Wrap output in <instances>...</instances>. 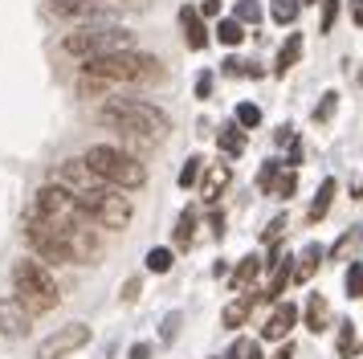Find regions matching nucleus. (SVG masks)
<instances>
[{
  "instance_id": "nucleus-31",
  "label": "nucleus",
  "mask_w": 363,
  "mask_h": 359,
  "mask_svg": "<svg viewBox=\"0 0 363 359\" xmlns=\"http://www.w3.org/2000/svg\"><path fill=\"white\" fill-rule=\"evenodd\" d=\"M220 74H229V78H262V70L241 62V57H225V62H220Z\"/></svg>"
},
{
  "instance_id": "nucleus-20",
  "label": "nucleus",
  "mask_w": 363,
  "mask_h": 359,
  "mask_svg": "<svg viewBox=\"0 0 363 359\" xmlns=\"http://www.w3.org/2000/svg\"><path fill=\"white\" fill-rule=\"evenodd\" d=\"M302 314H306V331H314V335H323V331H327V323H330V306H327V298H323V294H311Z\"/></svg>"
},
{
  "instance_id": "nucleus-29",
  "label": "nucleus",
  "mask_w": 363,
  "mask_h": 359,
  "mask_svg": "<svg viewBox=\"0 0 363 359\" xmlns=\"http://www.w3.org/2000/svg\"><path fill=\"white\" fill-rule=\"evenodd\" d=\"M143 265H147V274H167V270L176 265V253H172V249H147Z\"/></svg>"
},
{
  "instance_id": "nucleus-16",
  "label": "nucleus",
  "mask_w": 363,
  "mask_h": 359,
  "mask_svg": "<svg viewBox=\"0 0 363 359\" xmlns=\"http://www.w3.org/2000/svg\"><path fill=\"white\" fill-rule=\"evenodd\" d=\"M294 261H298V265H294V282H298V286H306V282L314 277V270H318V265L327 261V249H323L318 241H311V245H306V249H302V253H298Z\"/></svg>"
},
{
  "instance_id": "nucleus-14",
  "label": "nucleus",
  "mask_w": 363,
  "mask_h": 359,
  "mask_svg": "<svg viewBox=\"0 0 363 359\" xmlns=\"http://www.w3.org/2000/svg\"><path fill=\"white\" fill-rule=\"evenodd\" d=\"M257 302H262V294H257V290H253V294H249V290H241V294H237V298L229 302V306L220 310V323L229 326V331H237V326H245V319L253 314V306H257Z\"/></svg>"
},
{
  "instance_id": "nucleus-10",
  "label": "nucleus",
  "mask_w": 363,
  "mask_h": 359,
  "mask_svg": "<svg viewBox=\"0 0 363 359\" xmlns=\"http://www.w3.org/2000/svg\"><path fill=\"white\" fill-rule=\"evenodd\" d=\"M90 326L86 323H66V326H57L53 335H45V339L37 343V359H62L69 355V351H78V347H86L90 343Z\"/></svg>"
},
{
  "instance_id": "nucleus-51",
  "label": "nucleus",
  "mask_w": 363,
  "mask_h": 359,
  "mask_svg": "<svg viewBox=\"0 0 363 359\" xmlns=\"http://www.w3.org/2000/svg\"><path fill=\"white\" fill-rule=\"evenodd\" d=\"M298 4H318V0H298Z\"/></svg>"
},
{
  "instance_id": "nucleus-17",
  "label": "nucleus",
  "mask_w": 363,
  "mask_h": 359,
  "mask_svg": "<svg viewBox=\"0 0 363 359\" xmlns=\"http://www.w3.org/2000/svg\"><path fill=\"white\" fill-rule=\"evenodd\" d=\"M257 274H262V258H257V253H249V258H241V261H237V270H233L229 286H233L237 294H241V290H253V282H257Z\"/></svg>"
},
{
  "instance_id": "nucleus-28",
  "label": "nucleus",
  "mask_w": 363,
  "mask_h": 359,
  "mask_svg": "<svg viewBox=\"0 0 363 359\" xmlns=\"http://www.w3.org/2000/svg\"><path fill=\"white\" fill-rule=\"evenodd\" d=\"M298 13H302V4H298V0H269V16H274L278 25H294Z\"/></svg>"
},
{
  "instance_id": "nucleus-6",
  "label": "nucleus",
  "mask_w": 363,
  "mask_h": 359,
  "mask_svg": "<svg viewBox=\"0 0 363 359\" xmlns=\"http://www.w3.org/2000/svg\"><path fill=\"white\" fill-rule=\"evenodd\" d=\"M78 209L90 216V225L99 228H127L131 225V200L123 196V188H111V184H94L86 192H74Z\"/></svg>"
},
{
  "instance_id": "nucleus-22",
  "label": "nucleus",
  "mask_w": 363,
  "mask_h": 359,
  "mask_svg": "<svg viewBox=\"0 0 363 359\" xmlns=\"http://www.w3.org/2000/svg\"><path fill=\"white\" fill-rule=\"evenodd\" d=\"M245 143H249V135L237 123H225V127L216 131V147L225 151V155H241L245 151Z\"/></svg>"
},
{
  "instance_id": "nucleus-36",
  "label": "nucleus",
  "mask_w": 363,
  "mask_h": 359,
  "mask_svg": "<svg viewBox=\"0 0 363 359\" xmlns=\"http://www.w3.org/2000/svg\"><path fill=\"white\" fill-rule=\"evenodd\" d=\"M281 167H286L281 160H265L262 163V172H257V188H262L265 196H269V188H274V180L281 176Z\"/></svg>"
},
{
  "instance_id": "nucleus-33",
  "label": "nucleus",
  "mask_w": 363,
  "mask_h": 359,
  "mask_svg": "<svg viewBox=\"0 0 363 359\" xmlns=\"http://www.w3.org/2000/svg\"><path fill=\"white\" fill-rule=\"evenodd\" d=\"M233 21H241V25H253V29H257V21H262V4H257V0H237Z\"/></svg>"
},
{
  "instance_id": "nucleus-12",
  "label": "nucleus",
  "mask_w": 363,
  "mask_h": 359,
  "mask_svg": "<svg viewBox=\"0 0 363 359\" xmlns=\"http://www.w3.org/2000/svg\"><path fill=\"white\" fill-rule=\"evenodd\" d=\"M53 184H62V188H69V192H86V188H94V184H102L90 167L82 163V155L78 160H66L57 163V172H53Z\"/></svg>"
},
{
  "instance_id": "nucleus-49",
  "label": "nucleus",
  "mask_w": 363,
  "mask_h": 359,
  "mask_svg": "<svg viewBox=\"0 0 363 359\" xmlns=\"http://www.w3.org/2000/svg\"><path fill=\"white\" fill-rule=\"evenodd\" d=\"M274 139H278V143H290V139H294V127H278V135H274Z\"/></svg>"
},
{
  "instance_id": "nucleus-25",
  "label": "nucleus",
  "mask_w": 363,
  "mask_h": 359,
  "mask_svg": "<svg viewBox=\"0 0 363 359\" xmlns=\"http://www.w3.org/2000/svg\"><path fill=\"white\" fill-rule=\"evenodd\" d=\"M176 249H192V241H196V212L192 209H184L180 212V221H176Z\"/></svg>"
},
{
  "instance_id": "nucleus-46",
  "label": "nucleus",
  "mask_w": 363,
  "mask_h": 359,
  "mask_svg": "<svg viewBox=\"0 0 363 359\" xmlns=\"http://www.w3.org/2000/svg\"><path fill=\"white\" fill-rule=\"evenodd\" d=\"M196 13H200V16H216V13H220V0H204Z\"/></svg>"
},
{
  "instance_id": "nucleus-24",
  "label": "nucleus",
  "mask_w": 363,
  "mask_h": 359,
  "mask_svg": "<svg viewBox=\"0 0 363 359\" xmlns=\"http://www.w3.org/2000/svg\"><path fill=\"white\" fill-rule=\"evenodd\" d=\"M359 245H363V228L355 225V228H347L343 237H339V241L330 245V249H327V258H330V261H347L351 253H355V249H359Z\"/></svg>"
},
{
  "instance_id": "nucleus-26",
  "label": "nucleus",
  "mask_w": 363,
  "mask_h": 359,
  "mask_svg": "<svg viewBox=\"0 0 363 359\" xmlns=\"http://www.w3.org/2000/svg\"><path fill=\"white\" fill-rule=\"evenodd\" d=\"M335 351H339V359H355L363 351L359 347V335H355V323H351V319H347V323H339V347H335Z\"/></svg>"
},
{
  "instance_id": "nucleus-47",
  "label": "nucleus",
  "mask_w": 363,
  "mask_h": 359,
  "mask_svg": "<svg viewBox=\"0 0 363 359\" xmlns=\"http://www.w3.org/2000/svg\"><path fill=\"white\" fill-rule=\"evenodd\" d=\"M290 355H294V343H290V339H281V347L274 351V359H290Z\"/></svg>"
},
{
  "instance_id": "nucleus-44",
  "label": "nucleus",
  "mask_w": 363,
  "mask_h": 359,
  "mask_svg": "<svg viewBox=\"0 0 363 359\" xmlns=\"http://www.w3.org/2000/svg\"><path fill=\"white\" fill-rule=\"evenodd\" d=\"M155 355V347H151V343H135L131 351H127V359H151Z\"/></svg>"
},
{
  "instance_id": "nucleus-42",
  "label": "nucleus",
  "mask_w": 363,
  "mask_h": 359,
  "mask_svg": "<svg viewBox=\"0 0 363 359\" xmlns=\"http://www.w3.org/2000/svg\"><path fill=\"white\" fill-rule=\"evenodd\" d=\"M139 290H143V282H139V277H127V282H123V290H118V298H123V302H135Z\"/></svg>"
},
{
  "instance_id": "nucleus-18",
  "label": "nucleus",
  "mask_w": 363,
  "mask_h": 359,
  "mask_svg": "<svg viewBox=\"0 0 363 359\" xmlns=\"http://www.w3.org/2000/svg\"><path fill=\"white\" fill-rule=\"evenodd\" d=\"M290 282H294V258H286L278 270L269 274V286H265L262 302H281V294H286V286H290Z\"/></svg>"
},
{
  "instance_id": "nucleus-35",
  "label": "nucleus",
  "mask_w": 363,
  "mask_h": 359,
  "mask_svg": "<svg viewBox=\"0 0 363 359\" xmlns=\"http://www.w3.org/2000/svg\"><path fill=\"white\" fill-rule=\"evenodd\" d=\"M225 359H262V347H257V339H233V347H229V355Z\"/></svg>"
},
{
  "instance_id": "nucleus-2",
  "label": "nucleus",
  "mask_w": 363,
  "mask_h": 359,
  "mask_svg": "<svg viewBox=\"0 0 363 359\" xmlns=\"http://www.w3.org/2000/svg\"><path fill=\"white\" fill-rule=\"evenodd\" d=\"M82 74L106 78L115 86H160L167 78L164 62L155 53H143V49H118V53L90 57V62H82Z\"/></svg>"
},
{
  "instance_id": "nucleus-30",
  "label": "nucleus",
  "mask_w": 363,
  "mask_h": 359,
  "mask_svg": "<svg viewBox=\"0 0 363 359\" xmlns=\"http://www.w3.org/2000/svg\"><path fill=\"white\" fill-rule=\"evenodd\" d=\"M216 41H220V45H241V41H245V25H241V21H220V25H216Z\"/></svg>"
},
{
  "instance_id": "nucleus-38",
  "label": "nucleus",
  "mask_w": 363,
  "mask_h": 359,
  "mask_svg": "<svg viewBox=\"0 0 363 359\" xmlns=\"http://www.w3.org/2000/svg\"><path fill=\"white\" fill-rule=\"evenodd\" d=\"M335 111H339V90H327V94H323V102L314 106V123H330V118H335Z\"/></svg>"
},
{
  "instance_id": "nucleus-34",
  "label": "nucleus",
  "mask_w": 363,
  "mask_h": 359,
  "mask_svg": "<svg viewBox=\"0 0 363 359\" xmlns=\"http://www.w3.org/2000/svg\"><path fill=\"white\" fill-rule=\"evenodd\" d=\"M343 286H347V298H363V261H351L347 265Z\"/></svg>"
},
{
  "instance_id": "nucleus-5",
  "label": "nucleus",
  "mask_w": 363,
  "mask_h": 359,
  "mask_svg": "<svg viewBox=\"0 0 363 359\" xmlns=\"http://www.w3.org/2000/svg\"><path fill=\"white\" fill-rule=\"evenodd\" d=\"M62 49L78 62L102 57V53H118V49H135V33L118 29V25H78L74 33L62 37Z\"/></svg>"
},
{
  "instance_id": "nucleus-19",
  "label": "nucleus",
  "mask_w": 363,
  "mask_h": 359,
  "mask_svg": "<svg viewBox=\"0 0 363 359\" xmlns=\"http://www.w3.org/2000/svg\"><path fill=\"white\" fill-rule=\"evenodd\" d=\"M335 192H339V180H323V188H318V196L311 200V209H306V225H318L323 216L330 212V200H335Z\"/></svg>"
},
{
  "instance_id": "nucleus-37",
  "label": "nucleus",
  "mask_w": 363,
  "mask_h": 359,
  "mask_svg": "<svg viewBox=\"0 0 363 359\" xmlns=\"http://www.w3.org/2000/svg\"><path fill=\"white\" fill-rule=\"evenodd\" d=\"M294 192H298V172H281L274 180V188H269V196H278V200H290Z\"/></svg>"
},
{
  "instance_id": "nucleus-7",
  "label": "nucleus",
  "mask_w": 363,
  "mask_h": 359,
  "mask_svg": "<svg viewBox=\"0 0 363 359\" xmlns=\"http://www.w3.org/2000/svg\"><path fill=\"white\" fill-rule=\"evenodd\" d=\"M25 241L33 245V253L45 265H74V258H69V225H53V221H45V216H25Z\"/></svg>"
},
{
  "instance_id": "nucleus-39",
  "label": "nucleus",
  "mask_w": 363,
  "mask_h": 359,
  "mask_svg": "<svg viewBox=\"0 0 363 359\" xmlns=\"http://www.w3.org/2000/svg\"><path fill=\"white\" fill-rule=\"evenodd\" d=\"M286 228H290V216H286V212H278V216H274V221L265 225L262 241H265V245H278V241H281V233H286Z\"/></svg>"
},
{
  "instance_id": "nucleus-32",
  "label": "nucleus",
  "mask_w": 363,
  "mask_h": 359,
  "mask_svg": "<svg viewBox=\"0 0 363 359\" xmlns=\"http://www.w3.org/2000/svg\"><path fill=\"white\" fill-rule=\"evenodd\" d=\"M233 123H237L241 131L262 127V106H253V102H241V106H237V114H233Z\"/></svg>"
},
{
  "instance_id": "nucleus-43",
  "label": "nucleus",
  "mask_w": 363,
  "mask_h": 359,
  "mask_svg": "<svg viewBox=\"0 0 363 359\" xmlns=\"http://www.w3.org/2000/svg\"><path fill=\"white\" fill-rule=\"evenodd\" d=\"M196 98H213V70H204L196 78Z\"/></svg>"
},
{
  "instance_id": "nucleus-40",
  "label": "nucleus",
  "mask_w": 363,
  "mask_h": 359,
  "mask_svg": "<svg viewBox=\"0 0 363 359\" xmlns=\"http://www.w3.org/2000/svg\"><path fill=\"white\" fill-rule=\"evenodd\" d=\"M335 16H339V0H323V21H318V33L335 29Z\"/></svg>"
},
{
  "instance_id": "nucleus-50",
  "label": "nucleus",
  "mask_w": 363,
  "mask_h": 359,
  "mask_svg": "<svg viewBox=\"0 0 363 359\" xmlns=\"http://www.w3.org/2000/svg\"><path fill=\"white\" fill-rule=\"evenodd\" d=\"M355 200H363V184H359V188H355Z\"/></svg>"
},
{
  "instance_id": "nucleus-21",
  "label": "nucleus",
  "mask_w": 363,
  "mask_h": 359,
  "mask_svg": "<svg viewBox=\"0 0 363 359\" xmlns=\"http://www.w3.org/2000/svg\"><path fill=\"white\" fill-rule=\"evenodd\" d=\"M298 62H302V33H290V37H286V45L278 49V65H274V74L286 78Z\"/></svg>"
},
{
  "instance_id": "nucleus-27",
  "label": "nucleus",
  "mask_w": 363,
  "mask_h": 359,
  "mask_svg": "<svg viewBox=\"0 0 363 359\" xmlns=\"http://www.w3.org/2000/svg\"><path fill=\"white\" fill-rule=\"evenodd\" d=\"M200 172H204V155H188V163L180 167L176 184H180L184 192H188V188H196V184H200Z\"/></svg>"
},
{
  "instance_id": "nucleus-48",
  "label": "nucleus",
  "mask_w": 363,
  "mask_h": 359,
  "mask_svg": "<svg viewBox=\"0 0 363 359\" xmlns=\"http://www.w3.org/2000/svg\"><path fill=\"white\" fill-rule=\"evenodd\" d=\"M351 21L363 29V0H351Z\"/></svg>"
},
{
  "instance_id": "nucleus-45",
  "label": "nucleus",
  "mask_w": 363,
  "mask_h": 359,
  "mask_svg": "<svg viewBox=\"0 0 363 359\" xmlns=\"http://www.w3.org/2000/svg\"><path fill=\"white\" fill-rule=\"evenodd\" d=\"M213 237H216V241L225 237V212H213Z\"/></svg>"
},
{
  "instance_id": "nucleus-3",
  "label": "nucleus",
  "mask_w": 363,
  "mask_h": 359,
  "mask_svg": "<svg viewBox=\"0 0 363 359\" xmlns=\"http://www.w3.org/2000/svg\"><path fill=\"white\" fill-rule=\"evenodd\" d=\"M13 298H17L29 314H50V310H57V302H62V286H57V277H53V270L45 261L21 258L17 265H13Z\"/></svg>"
},
{
  "instance_id": "nucleus-4",
  "label": "nucleus",
  "mask_w": 363,
  "mask_h": 359,
  "mask_svg": "<svg viewBox=\"0 0 363 359\" xmlns=\"http://www.w3.org/2000/svg\"><path fill=\"white\" fill-rule=\"evenodd\" d=\"M82 163L102 180V184L123 188V192H135V188H143V184H147V167H143V160L131 155V151H123V147H115V143L86 147Z\"/></svg>"
},
{
  "instance_id": "nucleus-8",
  "label": "nucleus",
  "mask_w": 363,
  "mask_h": 359,
  "mask_svg": "<svg viewBox=\"0 0 363 359\" xmlns=\"http://www.w3.org/2000/svg\"><path fill=\"white\" fill-rule=\"evenodd\" d=\"M33 216H45V221H53V225H90V216L78 209L74 192H69V188H62V184H53V180L37 188Z\"/></svg>"
},
{
  "instance_id": "nucleus-13",
  "label": "nucleus",
  "mask_w": 363,
  "mask_h": 359,
  "mask_svg": "<svg viewBox=\"0 0 363 359\" xmlns=\"http://www.w3.org/2000/svg\"><path fill=\"white\" fill-rule=\"evenodd\" d=\"M298 319H302V310H298L294 302H274V314H269V319H265V326H262V339L281 343L298 326Z\"/></svg>"
},
{
  "instance_id": "nucleus-1",
  "label": "nucleus",
  "mask_w": 363,
  "mask_h": 359,
  "mask_svg": "<svg viewBox=\"0 0 363 359\" xmlns=\"http://www.w3.org/2000/svg\"><path fill=\"white\" fill-rule=\"evenodd\" d=\"M99 123L111 127L115 135H143V139H167L172 135V118L147 98H111L99 106Z\"/></svg>"
},
{
  "instance_id": "nucleus-9",
  "label": "nucleus",
  "mask_w": 363,
  "mask_h": 359,
  "mask_svg": "<svg viewBox=\"0 0 363 359\" xmlns=\"http://www.w3.org/2000/svg\"><path fill=\"white\" fill-rule=\"evenodd\" d=\"M50 13L62 21H78V25H115V9L102 0H50Z\"/></svg>"
},
{
  "instance_id": "nucleus-41",
  "label": "nucleus",
  "mask_w": 363,
  "mask_h": 359,
  "mask_svg": "<svg viewBox=\"0 0 363 359\" xmlns=\"http://www.w3.org/2000/svg\"><path fill=\"white\" fill-rule=\"evenodd\" d=\"M180 323H184V314L180 310H172V314L164 319V343H172L176 335H180Z\"/></svg>"
},
{
  "instance_id": "nucleus-11",
  "label": "nucleus",
  "mask_w": 363,
  "mask_h": 359,
  "mask_svg": "<svg viewBox=\"0 0 363 359\" xmlns=\"http://www.w3.org/2000/svg\"><path fill=\"white\" fill-rule=\"evenodd\" d=\"M29 331H33V314L21 306L13 294L0 298V335H4V339H25Z\"/></svg>"
},
{
  "instance_id": "nucleus-15",
  "label": "nucleus",
  "mask_w": 363,
  "mask_h": 359,
  "mask_svg": "<svg viewBox=\"0 0 363 359\" xmlns=\"http://www.w3.org/2000/svg\"><path fill=\"white\" fill-rule=\"evenodd\" d=\"M180 29H184V45L188 49H204L208 45V29H204V16L196 13V9H188V4H184L180 9Z\"/></svg>"
},
{
  "instance_id": "nucleus-23",
  "label": "nucleus",
  "mask_w": 363,
  "mask_h": 359,
  "mask_svg": "<svg viewBox=\"0 0 363 359\" xmlns=\"http://www.w3.org/2000/svg\"><path fill=\"white\" fill-rule=\"evenodd\" d=\"M229 167H220V163H213V167H208V176H204V188H200V200H204V204H216V196L225 192V184H229Z\"/></svg>"
}]
</instances>
